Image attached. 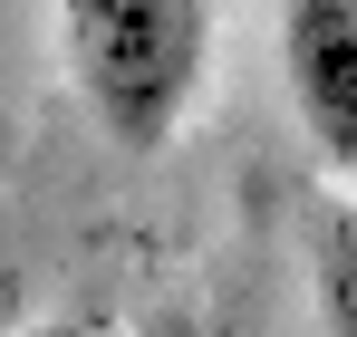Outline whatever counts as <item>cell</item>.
I'll use <instances>...</instances> for the list:
<instances>
[{"instance_id": "cell-4", "label": "cell", "mask_w": 357, "mask_h": 337, "mask_svg": "<svg viewBox=\"0 0 357 337\" xmlns=\"http://www.w3.org/2000/svg\"><path fill=\"white\" fill-rule=\"evenodd\" d=\"M20 318H29V280H20V260L0 251V337L20 328Z\"/></svg>"}, {"instance_id": "cell-2", "label": "cell", "mask_w": 357, "mask_h": 337, "mask_svg": "<svg viewBox=\"0 0 357 337\" xmlns=\"http://www.w3.org/2000/svg\"><path fill=\"white\" fill-rule=\"evenodd\" d=\"M280 77L319 164L357 183V0H280Z\"/></svg>"}, {"instance_id": "cell-3", "label": "cell", "mask_w": 357, "mask_h": 337, "mask_svg": "<svg viewBox=\"0 0 357 337\" xmlns=\"http://www.w3.org/2000/svg\"><path fill=\"white\" fill-rule=\"evenodd\" d=\"M309 299H319V328L357 337V212H319V241H309Z\"/></svg>"}, {"instance_id": "cell-1", "label": "cell", "mask_w": 357, "mask_h": 337, "mask_svg": "<svg viewBox=\"0 0 357 337\" xmlns=\"http://www.w3.org/2000/svg\"><path fill=\"white\" fill-rule=\"evenodd\" d=\"M59 58L97 135L155 155L213 77V0H59Z\"/></svg>"}, {"instance_id": "cell-5", "label": "cell", "mask_w": 357, "mask_h": 337, "mask_svg": "<svg viewBox=\"0 0 357 337\" xmlns=\"http://www.w3.org/2000/svg\"><path fill=\"white\" fill-rule=\"evenodd\" d=\"M10 337H97V328H87V318H20Z\"/></svg>"}]
</instances>
